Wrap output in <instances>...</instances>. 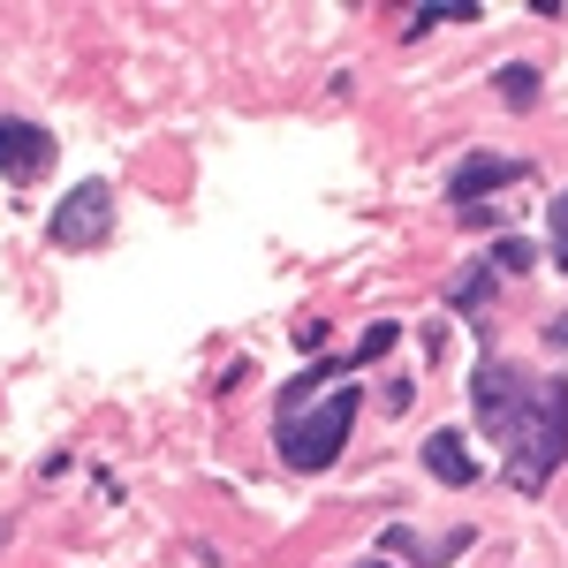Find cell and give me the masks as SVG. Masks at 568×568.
<instances>
[{
  "label": "cell",
  "instance_id": "6da1fadb",
  "mask_svg": "<svg viewBox=\"0 0 568 568\" xmlns=\"http://www.w3.org/2000/svg\"><path fill=\"white\" fill-rule=\"evenodd\" d=\"M470 409H478L485 433L500 439V478L538 500L554 485V470L568 463V379L524 372V364H508L493 342H478Z\"/></svg>",
  "mask_w": 568,
  "mask_h": 568
},
{
  "label": "cell",
  "instance_id": "7a4b0ae2",
  "mask_svg": "<svg viewBox=\"0 0 568 568\" xmlns=\"http://www.w3.org/2000/svg\"><path fill=\"white\" fill-rule=\"evenodd\" d=\"M356 409H364V394L342 379L334 394H318L311 409H288V417H273V455L296 470V478H318V470H334L342 463V447L356 433Z\"/></svg>",
  "mask_w": 568,
  "mask_h": 568
},
{
  "label": "cell",
  "instance_id": "3957f363",
  "mask_svg": "<svg viewBox=\"0 0 568 568\" xmlns=\"http://www.w3.org/2000/svg\"><path fill=\"white\" fill-rule=\"evenodd\" d=\"M114 235V182H84V190H69L53 220H45V243L53 251H99Z\"/></svg>",
  "mask_w": 568,
  "mask_h": 568
},
{
  "label": "cell",
  "instance_id": "277c9868",
  "mask_svg": "<svg viewBox=\"0 0 568 568\" xmlns=\"http://www.w3.org/2000/svg\"><path fill=\"white\" fill-rule=\"evenodd\" d=\"M508 182H530V160H516V152H463L447 168V205L455 213H478L485 197H500Z\"/></svg>",
  "mask_w": 568,
  "mask_h": 568
},
{
  "label": "cell",
  "instance_id": "5b68a950",
  "mask_svg": "<svg viewBox=\"0 0 568 568\" xmlns=\"http://www.w3.org/2000/svg\"><path fill=\"white\" fill-rule=\"evenodd\" d=\"M53 160H61V144H53L45 122H31V114H0V182L31 190L39 175H53Z\"/></svg>",
  "mask_w": 568,
  "mask_h": 568
},
{
  "label": "cell",
  "instance_id": "8992f818",
  "mask_svg": "<svg viewBox=\"0 0 568 568\" xmlns=\"http://www.w3.org/2000/svg\"><path fill=\"white\" fill-rule=\"evenodd\" d=\"M417 463L433 470L439 485H478V455H470V439L455 433V425H439V433H425V447H417Z\"/></svg>",
  "mask_w": 568,
  "mask_h": 568
},
{
  "label": "cell",
  "instance_id": "52a82bcc",
  "mask_svg": "<svg viewBox=\"0 0 568 568\" xmlns=\"http://www.w3.org/2000/svg\"><path fill=\"white\" fill-rule=\"evenodd\" d=\"M470 538H478V530H455V538H433V546H417V530L394 524L387 538H379V554H409V568H439V561H455V554H463Z\"/></svg>",
  "mask_w": 568,
  "mask_h": 568
},
{
  "label": "cell",
  "instance_id": "ba28073f",
  "mask_svg": "<svg viewBox=\"0 0 568 568\" xmlns=\"http://www.w3.org/2000/svg\"><path fill=\"white\" fill-rule=\"evenodd\" d=\"M493 288H500V273H493V265H470V273H463V281H455V288H447V311H463V318H485V304H493Z\"/></svg>",
  "mask_w": 568,
  "mask_h": 568
},
{
  "label": "cell",
  "instance_id": "9c48e42d",
  "mask_svg": "<svg viewBox=\"0 0 568 568\" xmlns=\"http://www.w3.org/2000/svg\"><path fill=\"white\" fill-rule=\"evenodd\" d=\"M485 8L478 0H417V16H409V39H425L433 23H478Z\"/></svg>",
  "mask_w": 568,
  "mask_h": 568
},
{
  "label": "cell",
  "instance_id": "30bf717a",
  "mask_svg": "<svg viewBox=\"0 0 568 568\" xmlns=\"http://www.w3.org/2000/svg\"><path fill=\"white\" fill-rule=\"evenodd\" d=\"M493 91H500L508 106H538V61H500Z\"/></svg>",
  "mask_w": 568,
  "mask_h": 568
},
{
  "label": "cell",
  "instance_id": "8fae6325",
  "mask_svg": "<svg viewBox=\"0 0 568 568\" xmlns=\"http://www.w3.org/2000/svg\"><path fill=\"white\" fill-rule=\"evenodd\" d=\"M485 265H493V273H500V281H516V273H530V265H538V251H530L524 235H500V243H493V251H485Z\"/></svg>",
  "mask_w": 568,
  "mask_h": 568
},
{
  "label": "cell",
  "instance_id": "7c38bea8",
  "mask_svg": "<svg viewBox=\"0 0 568 568\" xmlns=\"http://www.w3.org/2000/svg\"><path fill=\"white\" fill-rule=\"evenodd\" d=\"M394 349V318H372V326H364V334H356V372H364V364H372V356H387Z\"/></svg>",
  "mask_w": 568,
  "mask_h": 568
},
{
  "label": "cell",
  "instance_id": "4fadbf2b",
  "mask_svg": "<svg viewBox=\"0 0 568 568\" xmlns=\"http://www.w3.org/2000/svg\"><path fill=\"white\" fill-rule=\"evenodd\" d=\"M546 235H554V258L568 265V190L554 197V213H546Z\"/></svg>",
  "mask_w": 568,
  "mask_h": 568
},
{
  "label": "cell",
  "instance_id": "5bb4252c",
  "mask_svg": "<svg viewBox=\"0 0 568 568\" xmlns=\"http://www.w3.org/2000/svg\"><path fill=\"white\" fill-rule=\"evenodd\" d=\"M546 342H554V349H568V318H546Z\"/></svg>",
  "mask_w": 568,
  "mask_h": 568
},
{
  "label": "cell",
  "instance_id": "9a60e30c",
  "mask_svg": "<svg viewBox=\"0 0 568 568\" xmlns=\"http://www.w3.org/2000/svg\"><path fill=\"white\" fill-rule=\"evenodd\" d=\"M364 568H387V561H364Z\"/></svg>",
  "mask_w": 568,
  "mask_h": 568
}]
</instances>
